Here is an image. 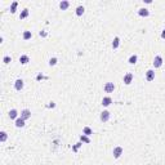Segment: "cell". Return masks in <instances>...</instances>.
<instances>
[{
	"mask_svg": "<svg viewBox=\"0 0 165 165\" xmlns=\"http://www.w3.org/2000/svg\"><path fill=\"white\" fill-rule=\"evenodd\" d=\"M123 152H124V150H123V147H120V146H117V147H115V148L112 150V155H114L115 159H119V157L123 155Z\"/></svg>",
	"mask_w": 165,
	"mask_h": 165,
	"instance_id": "1",
	"label": "cell"
},
{
	"mask_svg": "<svg viewBox=\"0 0 165 165\" xmlns=\"http://www.w3.org/2000/svg\"><path fill=\"white\" fill-rule=\"evenodd\" d=\"M133 74L132 72H128L125 76H124V79H123V81H124V84L125 85H130L132 84V81H133Z\"/></svg>",
	"mask_w": 165,
	"mask_h": 165,
	"instance_id": "2",
	"label": "cell"
},
{
	"mask_svg": "<svg viewBox=\"0 0 165 165\" xmlns=\"http://www.w3.org/2000/svg\"><path fill=\"white\" fill-rule=\"evenodd\" d=\"M103 89H105L106 93H112L115 90V84H114V82H106Z\"/></svg>",
	"mask_w": 165,
	"mask_h": 165,
	"instance_id": "3",
	"label": "cell"
},
{
	"mask_svg": "<svg viewBox=\"0 0 165 165\" xmlns=\"http://www.w3.org/2000/svg\"><path fill=\"white\" fill-rule=\"evenodd\" d=\"M162 66V57L161 56H156L155 58H153V67L155 68H159V67H161Z\"/></svg>",
	"mask_w": 165,
	"mask_h": 165,
	"instance_id": "4",
	"label": "cell"
},
{
	"mask_svg": "<svg viewBox=\"0 0 165 165\" xmlns=\"http://www.w3.org/2000/svg\"><path fill=\"white\" fill-rule=\"evenodd\" d=\"M110 116H111L110 111H107V110L102 111V112H101V121H103V123L108 121V120H110Z\"/></svg>",
	"mask_w": 165,
	"mask_h": 165,
	"instance_id": "5",
	"label": "cell"
},
{
	"mask_svg": "<svg viewBox=\"0 0 165 165\" xmlns=\"http://www.w3.org/2000/svg\"><path fill=\"white\" fill-rule=\"evenodd\" d=\"M23 80L22 79H17L16 80V82H14V88H16V90H22L23 89Z\"/></svg>",
	"mask_w": 165,
	"mask_h": 165,
	"instance_id": "6",
	"label": "cell"
},
{
	"mask_svg": "<svg viewBox=\"0 0 165 165\" xmlns=\"http://www.w3.org/2000/svg\"><path fill=\"white\" fill-rule=\"evenodd\" d=\"M21 117H22L23 120L30 119V117H31V111H30V110H27V108L22 110V111H21Z\"/></svg>",
	"mask_w": 165,
	"mask_h": 165,
	"instance_id": "7",
	"label": "cell"
},
{
	"mask_svg": "<svg viewBox=\"0 0 165 165\" xmlns=\"http://www.w3.org/2000/svg\"><path fill=\"white\" fill-rule=\"evenodd\" d=\"M146 80H147V81L155 80V71H153V70H148V71L146 72Z\"/></svg>",
	"mask_w": 165,
	"mask_h": 165,
	"instance_id": "8",
	"label": "cell"
},
{
	"mask_svg": "<svg viewBox=\"0 0 165 165\" xmlns=\"http://www.w3.org/2000/svg\"><path fill=\"white\" fill-rule=\"evenodd\" d=\"M138 14H139L141 17H148V16H150V11L146 9V8H141V9L138 11Z\"/></svg>",
	"mask_w": 165,
	"mask_h": 165,
	"instance_id": "9",
	"label": "cell"
},
{
	"mask_svg": "<svg viewBox=\"0 0 165 165\" xmlns=\"http://www.w3.org/2000/svg\"><path fill=\"white\" fill-rule=\"evenodd\" d=\"M111 103H112V99H111V97H103V99H102V106H105V107H108Z\"/></svg>",
	"mask_w": 165,
	"mask_h": 165,
	"instance_id": "10",
	"label": "cell"
},
{
	"mask_svg": "<svg viewBox=\"0 0 165 165\" xmlns=\"http://www.w3.org/2000/svg\"><path fill=\"white\" fill-rule=\"evenodd\" d=\"M14 125H16L17 128H23V126H25V120H23L22 117H18V119H16Z\"/></svg>",
	"mask_w": 165,
	"mask_h": 165,
	"instance_id": "11",
	"label": "cell"
},
{
	"mask_svg": "<svg viewBox=\"0 0 165 165\" xmlns=\"http://www.w3.org/2000/svg\"><path fill=\"white\" fill-rule=\"evenodd\" d=\"M17 116H18V111H17L16 108H12V110L9 111V117L13 119V120H16V119H18Z\"/></svg>",
	"mask_w": 165,
	"mask_h": 165,
	"instance_id": "12",
	"label": "cell"
},
{
	"mask_svg": "<svg viewBox=\"0 0 165 165\" xmlns=\"http://www.w3.org/2000/svg\"><path fill=\"white\" fill-rule=\"evenodd\" d=\"M20 62H21L22 65H27V63L30 62V58H29V56H26V54L21 56V57H20Z\"/></svg>",
	"mask_w": 165,
	"mask_h": 165,
	"instance_id": "13",
	"label": "cell"
},
{
	"mask_svg": "<svg viewBox=\"0 0 165 165\" xmlns=\"http://www.w3.org/2000/svg\"><path fill=\"white\" fill-rule=\"evenodd\" d=\"M137 61H138V56H137V54H132V56L129 57V59H128V62H129L130 65H135Z\"/></svg>",
	"mask_w": 165,
	"mask_h": 165,
	"instance_id": "14",
	"label": "cell"
},
{
	"mask_svg": "<svg viewBox=\"0 0 165 165\" xmlns=\"http://www.w3.org/2000/svg\"><path fill=\"white\" fill-rule=\"evenodd\" d=\"M68 7H70V2H66V0H63V2L59 3V8H61L62 11H66Z\"/></svg>",
	"mask_w": 165,
	"mask_h": 165,
	"instance_id": "15",
	"label": "cell"
},
{
	"mask_svg": "<svg viewBox=\"0 0 165 165\" xmlns=\"http://www.w3.org/2000/svg\"><path fill=\"white\" fill-rule=\"evenodd\" d=\"M84 12H85V8L82 7V5H79V7L76 8V16H79V17L84 14Z\"/></svg>",
	"mask_w": 165,
	"mask_h": 165,
	"instance_id": "16",
	"label": "cell"
},
{
	"mask_svg": "<svg viewBox=\"0 0 165 165\" xmlns=\"http://www.w3.org/2000/svg\"><path fill=\"white\" fill-rule=\"evenodd\" d=\"M29 14H30L29 9H27V8H25V9L21 12V14H20V20H25L26 17H29Z\"/></svg>",
	"mask_w": 165,
	"mask_h": 165,
	"instance_id": "17",
	"label": "cell"
},
{
	"mask_svg": "<svg viewBox=\"0 0 165 165\" xmlns=\"http://www.w3.org/2000/svg\"><path fill=\"white\" fill-rule=\"evenodd\" d=\"M111 45H112V49H117L119 45H120V39L116 36V38L112 40V44H111Z\"/></svg>",
	"mask_w": 165,
	"mask_h": 165,
	"instance_id": "18",
	"label": "cell"
},
{
	"mask_svg": "<svg viewBox=\"0 0 165 165\" xmlns=\"http://www.w3.org/2000/svg\"><path fill=\"white\" fill-rule=\"evenodd\" d=\"M82 134H84V135H92L93 134V130H92V128H89V126H85L84 129H82Z\"/></svg>",
	"mask_w": 165,
	"mask_h": 165,
	"instance_id": "19",
	"label": "cell"
},
{
	"mask_svg": "<svg viewBox=\"0 0 165 165\" xmlns=\"http://www.w3.org/2000/svg\"><path fill=\"white\" fill-rule=\"evenodd\" d=\"M8 139V134L5 132H2L0 133V142H5Z\"/></svg>",
	"mask_w": 165,
	"mask_h": 165,
	"instance_id": "20",
	"label": "cell"
},
{
	"mask_svg": "<svg viewBox=\"0 0 165 165\" xmlns=\"http://www.w3.org/2000/svg\"><path fill=\"white\" fill-rule=\"evenodd\" d=\"M80 142H85V143H89L90 142V139H89V137L88 135H80Z\"/></svg>",
	"mask_w": 165,
	"mask_h": 165,
	"instance_id": "21",
	"label": "cell"
},
{
	"mask_svg": "<svg viewBox=\"0 0 165 165\" xmlns=\"http://www.w3.org/2000/svg\"><path fill=\"white\" fill-rule=\"evenodd\" d=\"M17 5H18V3H17V2H13V3H12V5H11V13H16V11H17Z\"/></svg>",
	"mask_w": 165,
	"mask_h": 165,
	"instance_id": "22",
	"label": "cell"
},
{
	"mask_svg": "<svg viewBox=\"0 0 165 165\" xmlns=\"http://www.w3.org/2000/svg\"><path fill=\"white\" fill-rule=\"evenodd\" d=\"M31 36H32L31 31H25V32H23V39H25V40H30Z\"/></svg>",
	"mask_w": 165,
	"mask_h": 165,
	"instance_id": "23",
	"label": "cell"
},
{
	"mask_svg": "<svg viewBox=\"0 0 165 165\" xmlns=\"http://www.w3.org/2000/svg\"><path fill=\"white\" fill-rule=\"evenodd\" d=\"M11 61H12V58H11V57H9V56H5V57H4V58H3V62H4V63H5V65H8V63H9V62H11Z\"/></svg>",
	"mask_w": 165,
	"mask_h": 165,
	"instance_id": "24",
	"label": "cell"
},
{
	"mask_svg": "<svg viewBox=\"0 0 165 165\" xmlns=\"http://www.w3.org/2000/svg\"><path fill=\"white\" fill-rule=\"evenodd\" d=\"M56 63H57V58H54V57H53V58H50V59H49V66H54Z\"/></svg>",
	"mask_w": 165,
	"mask_h": 165,
	"instance_id": "25",
	"label": "cell"
},
{
	"mask_svg": "<svg viewBox=\"0 0 165 165\" xmlns=\"http://www.w3.org/2000/svg\"><path fill=\"white\" fill-rule=\"evenodd\" d=\"M80 146H81V142H79V143H76V146H75V147H74L72 150H74V151H77V148H79Z\"/></svg>",
	"mask_w": 165,
	"mask_h": 165,
	"instance_id": "26",
	"label": "cell"
},
{
	"mask_svg": "<svg viewBox=\"0 0 165 165\" xmlns=\"http://www.w3.org/2000/svg\"><path fill=\"white\" fill-rule=\"evenodd\" d=\"M40 36H47V32L45 31H40Z\"/></svg>",
	"mask_w": 165,
	"mask_h": 165,
	"instance_id": "27",
	"label": "cell"
},
{
	"mask_svg": "<svg viewBox=\"0 0 165 165\" xmlns=\"http://www.w3.org/2000/svg\"><path fill=\"white\" fill-rule=\"evenodd\" d=\"M161 38H162V39H165V29H164V30H162V32H161Z\"/></svg>",
	"mask_w": 165,
	"mask_h": 165,
	"instance_id": "28",
	"label": "cell"
},
{
	"mask_svg": "<svg viewBox=\"0 0 165 165\" xmlns=\"http://www.w3.org/2000/svg\"><path fill=\"white\" fill-rule=\"evenodd\" d=\"M56 105H54V102H50V105H49V107H54Z\"/></svg>",
	"mask_w": 165,
	"mask_h": 165,
	"instance_id": "29",
	"label": "cell"
}]
</instances>
